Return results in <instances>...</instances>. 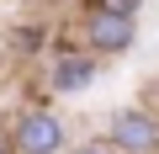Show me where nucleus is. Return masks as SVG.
<instances>
[{"mask_svg": "<svg viewBox=\"0 0 159 154\" xmlns=\"http://www.w3.org/2000/svg\"><path fill=\"white\" fill-rule=\"evenodd\" d=\"M48 37H53V32H48V21H21V27L11 32V48L32 58V53H43V48H48Z\"/></svg>", "mask_w": 159, "mask_h": 154, "instance_id": "obj_5", "label": "nucleus"}, {"mask_svg": "<svg viewBox=\"0 0 159 154\" xmlns=\"http://www.w3.org/2000/svg\"><path fill=\"white\" fill-rule=\"evenodd\" d=\"M106 138L122 154H159V112L154 106H122L106 122Z\"/></svg>", "mask_w": 159, "mask_h": 154, "instance_id": "obj_4", "label": "nucleus"}, {"mask_svg": "<svg viewBox=\"0 0 159 154\" xmlns=\"http://www.w3.org/2000/svg\"><path fill=\"white\" fill-rule=\"evenodd\" d=\"M0 154H16V149H11V133H0Z\"/></svg>", "mask_w": 159, "mask_h": 154, "instance_id": "obj_8", "label": "nucleus"}, {"mask_svg": "<svg viewBox=\"0 0 159 154\" xmlns=\"http://www.w3.org/2000/svg\"><path fill=\"white\" fill-rule=\"evenodd\" d=\"M11 149L16 154H64L69 149V122L48 106V101H32L16 112L11 122Z\"/></svg>", "mask_w": 159, "mask_h": 154, "instance_id": "obj_1", "label": "nucleus"}, {"mask_svg": "<svg viewBox=\"0 0 159 154\" xmlns=\"http://www.w3.org/2000/svg\"><path fill=\"white\" fill-rule=\"evenodd\" d=\"M85 6H106V11H122V16H138L143 0H85Z\"/></svg>", "mask_w": 159, "mask_h": 154, "instance_id": "obj_7", "label": "nucleus"}, {"mask_svg": "<svg viewBox=\"0 0 159 154\" xmlns=\"http://www.w3.org/2000/svg\"><path fill=\"white\" fill-rule=\"evenodd\" d=\"M69 154H122V149H117L111 138H85V143H74Z\"/></svg>", "mask_w": 159, "mask_h": 154, "instance_id": "obj_6", "label": "nucleus"}, {"mask_svg": "<svg viewBox=\"0 0 159 154\" xmlns=\"http://www.w3.org/2000/svg\"><path fill=\"white\" fill-rule=\"evenodd\" d=\"M101 80V53H90L85 43H58L48 58V91L53 96H85Z\"/></svg>", "mask_w": 159, "mask_h": 154, "instance_id": "obj_3", "label": "nucleus"}, {"mask_svg": "<svg viewBox=\"0 0 159 154\" xmlns=\"http://www.w3.org/2000/svg\"><path fill=\"white\" fill-rule=\"evenodd\" d=\"M80 43L101 58H122L138 43V16L106 11V6H85V21H80Z\"/></svg>", "mask_w": 159, "mask_h": 154, "instance_id": "obj_2", "label": "nucleus"}]
</instances>
